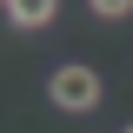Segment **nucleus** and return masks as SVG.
I'll return each instance as SVG.
<instances>
[{"instance_id":"2","label":"nucleus","mask_w":133,"mask_h":133,"mask_svg":"<svg viewBox=\"0 0 133 133\" xmlns=\"http://www.w3.org/2000/svg\"><path fill=\"white\" fill-rule=\"evenodd\" d=\"M7 20H14L20 33H47L53 20H60V0H7Z\"/></svg>"},{"instance_id":"1","label":"nucleus","mask_w":133,"mask_h":133,"mask_svg":"<svg viewBox=\"0 0 133 133\" xmlns=\"http://www.w3.org/2000/svg\"><path fill=\"white\" fill-rule=\"evenodd\" d=\"M47 100L60 107V113H93L100 100H107V80H100V66L66 60V66H53V73H47Z\"/></svg>"},{"instance_id":"3","label":"nucleus","mask_w":133,"mask_h":133,"mask_svg":"<svg viewBox=\"0 0 133 133\" xmlns=\"http://www.w3.org/2000/svg\"><path fill=\"white\" fill-rule=\"evenodd\" d=\"M93 20H133V0H87Z\"/></svg>"},{"instance_id":"4","label":"nucleus","mask_w":133,"mask_h":133,"mask_svg":"<svg viewBox=\"0 0 133 133\" xmlns=\"http://www.w3.org/2000/svg\"><path fill=\"white\" fill-rule=\"evenodd\" d=\"M120 133H133V120H127V127H120Z\"/></svg>"}]
</instances>
